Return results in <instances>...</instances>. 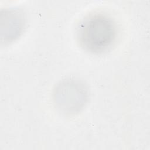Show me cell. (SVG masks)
Masks as SVG:
<instances>
[{"label":"cell","instance_id":"1","mask_svg":"<svg viewBox=\"0 0 150 150\" xmlns=\"http://www.w3.org/2000/svg\"><path fill=\"white\" fill-rule=\"evenodd\" d=\"M115 23L107 15L95 13L80 23L77 38L81 46L93 53H101L111 47L117 37Z\"/></svg>","mask_w":150,"mask_h":150},{"label":"cell","instance_id":"2","mask_svg":"<svg viewBox=\"0 0 150 150\" xmlns=\"http://www.w3.org/2000/svg\"><path fill=\"white\" fill-rule=\"evenodd\" d=\"M84 88L79 84H63L57 90L56 97L57 104L64 112H73L81 107L84 102Z\"/></svg>","mask_w":150,"mask_h":150}]
</instances>
